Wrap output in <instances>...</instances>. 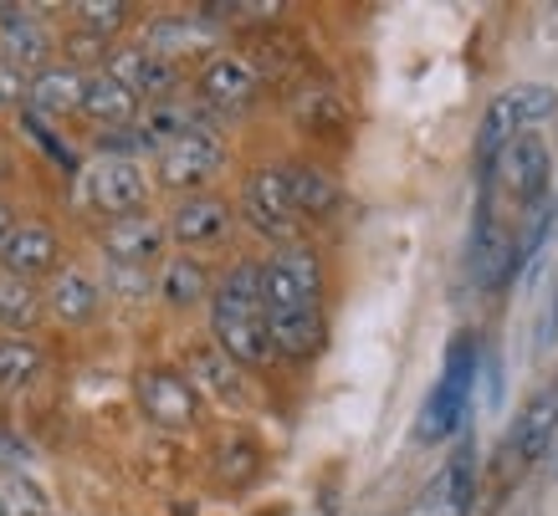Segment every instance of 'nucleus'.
<instances>
[{"label":"nucleus","instance_id":"obj_13","mask_svg":"<svg viewBox=\"0 0 558 516\" xmlns=\"http://www.w3.org/2000/svg\"><path fill=\"white\" fill-rule=\"evenodd\" d=\"M0 57L26 77L57 62V32L47 26L41 5H0Z\"/></svg>","mask_w":558,"mask_h":516},{"label":"nucleus","instance_id":"obj_20","mask_svg":"<svg viewBox=\"0 0 558 516\" xmlns=\"http://www.w3.org/2000/svg\"><path fill=\"white\" fill-rule=\"evenodd\" d=\"M57 267H62V241H57V231H51L47 220H21L16 231H11V241H5V250H0V271L41 286Z\"/></svg>","mask_w":558,"mask_h":516},{"label":"nucleus","instance_id":"obj_35","mask_svg":"<svg viewBox=\"0 0 558 516\" xmlns=\"http://www.w3.org/2000/svg\"><path fill=\"white\" fill-rule=\"evenodd\" d=\"M220 476H226V481H252L256 476V445L252 440H246V434H226V445H220Z\"/></svg>","mask_w":558,"mask_h":516},{"label":"nucleus","instance_id":"obj_31","mask_svg":"<svg viewBox=\"0 0 558 516\" xmlns=\"http://www.w3.org/2000/svg\"><path fill=\"white\" fill-rule=\"evenodd\" d=\"M41 373V343L36 337L0 333V394H16Z\"/></svg>","mask_w":558,"mask_h":516},{"label":"nucleus","instance_id":"obj_26","mask_svg":"<svg viewBox=\"0 0 558 516\" xmlns=\"http://www.w3.org/2000/svg\"><path fill=\"white\" fill-rule=\"evenodd\" d=\"M472 496H476V445L472 440H461V445L451 450V460L440 466L436 491H430L425 501H430L440 516H466L472 512Z\"/></svg>","mask_w":558,"mask_h":516},{"label":"nucleus","instance_id":"obj_25","mask_svg":"<svg viewBox=\"0 0 558 516\" xmlns=\"http://www.w3.org/2000/svg\"><path fill=\"white\" fill-rule=\"evenodd\" d=\"M282 174H288V195H292L298 220H328L333 210H339L343 189H339V180H333L323 164L298 159V164H282Z\"/></svg>","mask_w":558,"mask_h":516},{"label":"nucleus","instance_id":"obj_23","mask_svg":"<svg viewBox=\"0 0 558 516\" xmlns=\"http://www.w3.org/2000/svg\"><path fill=\"white\" fill-rule=\"evenodd\" d=\"M83 77L87 72H72V67H62V62L32 72V77H26V118H36V123H62V118H77Z\"/></svg>","mask_w":558,"mask_h":516},{"label":"nucleus","instance_id":"obj_32","mask_svg":"<svg viewBox=\"0 0 558 516\" xmlns=\"http://www.w3.org/2000/svg\"><path fill=\"white\" fill-rule=\"evenodd\" d=\"M68 16L77 21V32L98 36V41H113V36L134 21V11L119 5V0H83V5H68Z\"/></svg>","mask_w":558,"mask_h":516},{"label":"nucleus","instance_id":"obj_8","mask_svg":"<svg viewBox=\"0 0 558 516\" xmlns=\"http://www.w3.org/2000/svg\"><path fill=\"white\" fill-rule=\"evenodd\" d=\"M262 307L282 312V307H323V261L298 241V246H277L262 261Z\"/></svg>","mask_w":558,"mask_h":516},{"label":"nucleus","instance_id":"obj_12","mask_svg":"<svg viewBox=\"0 0 558 516\" xmlns=\"http://www.w3.org/2000/svg\"><path fill=\"white\" fill-rule=\"evenodd\" d=\"M548 174H554V149L543 134H518L508 138L497 159H492L487 180H497L518 205H538L543 189H548Z\"/></svg>","mask_w":558,"mask_h":516},{"label":"nucleus","instance_id":"obj_24","mask_svg":"<svg viewBox=\"0 0 558 516\" xmlns=\"http://www.w3.org/2000/svg\"><path fill=\"white\" fill-rule=\"evenodd\" d=\"M138 113H144V102H138L119 77H108V72H87L83 77L77 118H87L98 134H108V128H129V123H138Z\"/></svg>","mask_w":558,"mask_h":516},{"label":"nucleus","instance_id":"obj_5","mask_svg":"<svg viewBox=\"0 0 558 516\" xmlns=\"http://www.w3.org/2000/svg\"><path fill=\"white\" fill-rule=\"evenodd\" d=\"M472 383H476V337L461 333V337H451L446 373H440V383L430 389V400H425V409H421L415 434H421V440H446L451 430H461L466 404H472Z\"/></svg>","mask_w":558,"mask_h":516},{"label":"nucleus","instance_id":"obj_2","mask_svg":"<svg viewBox=\"0 0 558 516\" xmlns=\"http://www.w3.org/2000/svg\"><path fill=\"white\" fill-rule=\"evenodd\" d=\"M149 195H154V174L138 164V159L93 153V159L77 169V200H83V210H93V216H102V220L149 210Z\"/></svg>","mask_w":558,"mask_h":516},{"label":"nucleus","instance_id":"obj_21","mask_svg":"<svg viewBox=\"0 0 558 516\" xmlns=\"http://www.w3.org/2000/svg\"><path fill=\"white\" fill-rule=\"evenodd\" d=\"M323 337H328L323 307H282V312H267L271 358H282V364H307V358H318Z\"/></svg>","mask_w":558,"mask_h":516},{"label":"nucleus","instance_id":"obj_29","mask_svg":"<svg viewBox=\"0 0 558 516\" xmlns=\"http://www.w3.org/2000/svg\"><path fill=\"white\" fill-rule=\"evenodd\" d=\"M41 317H47V307H41V286L0 271V333L32 337V328L41 322Z\"/></svg>","mask_w":558,"mask_h":516},{"label":"nucleus","instance_id":"obj_28","mask_svg":"<svg viewBox=\"0 0 558 516\" xmlns=\"http://www.w3.org/2000/svg\"><path fill=\"white\" fill-rule=\"evenodd\" d=\"M205 118H201V108L195 102H185V98H165V102H149L144 113H138V134H144V144H149L154 153L165 149V144H174L180 134H190V128H201Z\"/></svg>","mask_w":558,"mask_h":516},{"label":"nucleus","instance_id":"obj_3","mask_svg":"<svg viewBox=\"0 0 558 516\" xmlns=\"http://www.w3.org/2000/svg\"><path fill=\"white\" fill-rule=\"evenodd\" d=\"M558 113V93L554 87H538V83H518L508 93H497L487 102V118H482V134H476V169L487 174L497 149L518 134H538V123Z\"/></svg>","mask_w":558,"mask_h":516},{"label":"nucleus","instance_id":"obj_10","mask_svg":"<svg viewBox=\"0 0 558 516\" xmlns=\"http://www.w3.org/2000/svg\"><path fill=\"white\" fill-rule=\"evenodd\" d=\"M165 235H170V246H180L185 256L220 250L236 235V205L220 200V195H185V200L170 210V220H165Z\"/></svg>","mask_w":558,"mask_h":516},{"label":"nucleus","instance_id":"obj_38","mask_svg":"<svg viewBox=\"0 0 558 516\" xmlns=\"http://www.w3.org/2000/svg\"><path fill=\"white\" fill-rule=\"evenodd\" d=\"M21 220H16V210H11V205L0 200V250H5V241H11V231H16Z\"/></svg>","mask_w":558,"mask_h":516},{"label":"nucleus","instance_id":"obj_22","mask_svg":"<svg viewBox=\"0 0 558 516\" xmlns=\"http://www.w3.org/2000/svg\"><path fill=\"white\" fill-rule=\"evenodd\" d=\"M210 292H216V282H210V267L201 256L174 250V256H165L154 267V297L165 302L170 312H195L201 302H210Z\"/></svg>","mask_w":558,"mask_h":516},{"label":"nucleus","instance_id":"obj_34","mask_svg":"<svg viewBox=\"0 0 558 516\" xmlns=\"http://www.w3.org/2000/svg\"><path fill=\"white\" fill-rule=\"evenodd\" d=\"M102 282H108V292L119 302H149L154 297V271H144V267H119V261H108Z\"/></svg>","mask_w":558,"mask_h":516},{"label":"nucleus","instance_id":"obj_15","mask_svg":"<svg viewBox=\"0 0 558 516\" xmlns=\"http://www.w3.org/2000/svg\"><path fill=\"white\" fill-rule=\"evenodd\" d=\"M512 267H518V256H512L508 235L497 231V216H492V180L482 174V195H476V220H472V246H466L472 286L476 292H487V286H497Z\"/></svg>","mask_w":558,"mask_h":516},{"label":"nucleus","instance_id":"obj_37","mask_svg":"<svg viewBox=\"0 0 558 516\" xmlns=\"http://www.w3.org/2000/svg\"><path fill=\"white\" fill-rule=\"evenodd\" d=\"M558 328V286L548 292V307H543V322H538V348H548V337Z\"/></svg>","mask_w":558,"mask_h":516},{"label":"nucleus","instance_id":"obj_1","mask_svg":"<svg viewBox=\"0 0 558 516\" xmlns=\"http://www.w3.org/2000/svg\"><path fill=\"white\" fill-rule=\"evenodd\" d=\"M210 343H216L236 368H267V307H262V261L241 256L220 271L216 292H210Z\"/></svg>","mask_w":558,"mask_h":516},{"label":"nucleus","instance_id":"obj_4","mask_svg":"<svg viewBox=\"0 0 558 516\" xmlns=\"http://www.w3.org/2000/svg\"><path fill=\"white\" fill-rule=\"evenodd\" d=\"M236 220H241V225H246L252 235L271 241V246H298V235H303V220H298V210H292L288 174H282V164H256L252 174L241 180Z\"/></svg>","mask_w":558,"mask_h":516},{"label":"nucleus","instance_id":"obj_17","mask_svg":"<svg viewBox=\"0 0 558 516\" xmlns=\"http://www.w3.org/2000/svg\"><path fill=\"white\" fill-rule=\"evenodd\" d=\"M102 72L108 77H119L129 93H134L144 108L149 102H165V98H174L180 93V67H170V62H159L149 47H138V41H123V47H113L108 51V62H102Z\"/></svg>","mask_w":558,"mask_h":516},{"label":"nucleus","instance_id":"obj_30","mask_svg":"<svg viewBox=\"0 0 558 516\" xmlns=\"http://www.w3.org/2000/svg\"><path fill=\"white\" fill-rule=\"evenodd\" d=\"M0 516H57V506L32 470H0Z\"/></svg>","mask_w":558,"mask_h":516},{"label":"nucleus","instance_id":"obj_9","mask_svg":"<svg viewBox=\"0 0 558 516\" xmlns=\"http://www.w3.org/2000/svg\"><path fill=\"white\" fill-rule=\"evenodd\" d=\"M134 400H138V409H144V419L159 425V430H190V425H201V409H205L201 394L190 389V379L170 364L138 368Z\"/></svg>","mask_w":558,"mask_h":516},{"label":"nucleus","instance_id":"obj_36","mask_svg":"<svg viewBox=\"0 0 558 516\" xmlns=\"http://www.w3.org/2000/svg\"><path fill=\"white\" fill-rule=\"evenodd\" d=\"M21 102H26V72L0 57V108H21Z\"/></svg>","mask_w":558,"mask_h":516},{"label":"nucleus","instance_id":"obj_18","mask_svg":"<svg viewBox=\"0 0 558 516\" xmlns=\"http://www.w3.org/2000/svg\"><path fill=\"white\" fill-rule=\"evenodd\" d=\"M41 307H47V317L62 322V328H93L102 312V286L93 271L62 261V267L47 277V286H41Z\"/></svg>","mask_w":558,"mask_h":516},{"label":"nucleus","instance_id":"obj_14","mask_svg":"<svg viewBox=\"0 0 558 516\" xmlns=\"http://www.w3.org/2000/svg\"><path fill=\"white\" fill-rule=\"evenodd\" d=\"M190 379V389L201 394V404H220V409H252V379H246V368H236L216 343H195L185 353V368H180Z\"/></svg>","mask_w":558,"mask_h":516},{"label":"nucleus","instance_id":"obj_16","mask_svg":"<svg viewBox=\"0 0 558 516\" xmlns=\"http://www.w3.org/2000/svg\"><path fill=\"white\" fill-rule=\"evenodd\" d=\"M102 256L108 261H119V267H144L154 271L165 261V250H170V235H165V220H154L149 210H138V216H119V220H102Z\"/></svg>","mask_w":558,"mask_h":516},{"label":"nucleus","instance_id":"obj_11","mask_svg":"<svg viewBox=\"0 0 558 516\" xmlns=\"http://www.w3.org/2000/svg\"><path fill=\"white\" fill-rule=\"evenodd\" d=\"M195 98L201 108H216V113H246L256 98H262V77L246 62V51H226L205 57L195 67Z\"/></svg>","mask_w":558,"mask_h":516},{"label":"nucleus","instance_id":"obj_7","mask_svg":"<svg viewBox=\"0 0 558 516\" xmlns=\"http://www.w3.org/2000/svg\"><path fill=\"white\" fill-rule=\"evenodd\" d=\"M220 41H226V26L205 16V11H165V16L144 21V41L159 62L170 67H201L205 57H216Z\"/></svg>","mask_w":558,"mask_h":516},{"label":"nucleus","instance_id":"obj_19","mask_svg":"<svg viewBox=\"0 0 558 516\" xmlns=\"http://www.w3.org/2000/svg\"><path fill=\"white\" fill-rule=\"evenodd\" d=\"M554 434H558V389H543V394H533V400L518 409V419H512L508 445H502L508 466L533 470L543 455H554Z\"/></svg>","mask_w":558,"mask_h":516},{"label":"nucleus","instance_id":"obj_27","mask_svg":"<svg viewBox=\"0 0 558 516\" xmlns=\"http://www.w3.org/2000/svg\"><path fill=\"white\" fill-rule=\"evenodd\" d=\"M292 118H298V128H303V134H313V138L349 134V102H343L328 83L303 87V93L292 98Z\"/></svg>","mask_w":558,"mask_h":516},{"label":"nucleus","instance_id":"obj_33","mask_svg":"<svg viewBox=\"0 0 558 516\" xmlns=\"http://www.w3.org/2000/svg\"><path fill=\"white\" fill-rule=\"evenodd\" d=\"M57 47H62V67H72V72L98 67V72H102V62H108L113 41H98V36H87V32H77V26H68Z\"/></svg>","mask_w":558,"mask_h":516},{"label":"nucleus","instance_id":"obj_6","mask_svg":"<svg viewBox=\"0 0 558 516\" xmlns=\"http://www.w3.org/2000/svg\"><path fill=\"white\" fill-rule=\"evenodd\" d=\"M220 169H226V138H220L210 123H201V128H190V134H180L174 144L159 149L154 180L185 200V195H205V184L216 180Z\"/></svg>","mask_w":558,"mask_h":516}]
</instances>
